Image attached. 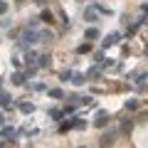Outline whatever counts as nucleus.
Instances as JSON below:
<instances>
[{
	"label": "nucleus",
	"mask_w": 148,
	"mask_h": 148,
	"mask_svg": "<svg viewBox=\"0 0 148 148\" xmlns=\"http://www.w3.org/2000/svg\"><path fill=\"white\" fill-rule=\"evenodd\" d=\"M5 10H8V3H5V0H0V15H3Z\"/></svg>",
	"instance_id": "obj_18"
},
{
	"label": "nucleus",
	"mask_w": 148,
	"mask_h": 148,
	"mask_svg": "<svg viewBox=\"0 0 148 148\" xmlns=\"http://www.w3.org/2000/svg\"><path fill=\"white\" fill-rule=\"evenodd\" d=\"M49 64V54H42V57H40V67H47Z\"/></svg>",
	"instance_id": "obj_12"
},
{
	"label": "nucleus",
	"mask_w": 148,
	"mask_h": 148,
	"mask_svg": "<svg viewBox=\"0 0 148 148\" xmlns=\"http://www.w3.org/2000/svg\"><path fill=\"white\" fill-rule=\"evenodd\" d=\"M37 37H40V35H37V32H25V37H22V40H25V42H37Z\"/></svg>",
	"instance_id": "obj_3"
},
{
	"label": "nucleus",
	"mask_w": 148,
	"mask_h": 148,
	"mask_svg": "<svg viewBox=\"0 0 148 148\" xmlns=\"http://www.w3.org/2000/svg\"><path fill=\"white\" fill-rule=\"evenodd\" d=\"M84 17H86L89 22H96V12H94V10H86V12H84Z\"/></svg>",
	"instance_id": "obj_8"
},
{
	"label": "nucleus",
	"mask_w": 148,
	"mask_h": 148,
	"mask_svg": "<svg viewBox=\"0 0 148 148\" xmlns=\"http://www.w3.org/2000/svg\"><path fill=\"white\" fill-rule=\"evenodd\" d=\"M96 37H99V30L96 27H89L86 30V40H96Z\"/></svg>",
	"instance_id": "obj_5"
},
{
	"label": "nucleus",
	"mask_w": 148,
	"mask_h": 148,
	"mask_svg": "<svg viewBox=\"0 0 148 148\" xmlns=\"http://www.w3.org/2000/svg\"><path fill=\"white\" fill-rule=\"evenodd\" d=\"M89 49H91V47H89V45H82V47H79V49H77V52H79V54H86V52H89Z\"/></svg>",
	"instance_id": "obj_15"
},
{
	"label": "nucleus",
	"mask_w": 148,
	"mask_h": 148,
	"mask_svg": "<svg viewBox=\"0 0 148 148\" xmlns=\"http://www.w3.org/2000/svg\"><path fill=\"white\" fill-rule=\"evenodd\" d=\"M131 128H133V121H131V119H126V121L121 123V131H123V133H128Z\"/></svg>",
	"instance_id": "obj_6"
},
{
	"label": "nucleus",
	"mask_w": 148,
	"mask_h": 148,
	"mask_svg": "<svg viewBox=\"0 0 148 148\" xmlns=\"http://www.w3.org/2000/svg\"><path fill=\"white\" fill-rule=\"evenodd\" d=\"M20 111H25V114H32V111H35V106H32V104H20Z\"/></svg>",
	"instance_id": "obj_9"
},
{
	"label": "nucleus",
	"mask_w": 148,
	"mask_h": 148,
	"mask_svg": "<svg viewBox=\"0 0 148 148\" xmlns=\"http://www.w3.org/2000/svg\"><path fill=\"white\" fill-rule=\"evenodd\" d=\"M49 116H52V119H62V111H59V109H52V111H49Z\"/></svg>",
	"instance_id": "obj_14"
},
{
	"label": "nucleus",
	"mask_w": 148,
	"mask_h": 148,
	"mask_svg": "<svg viewBox=\"0 0 148 148\" xmlns=\"http://www.w3.org/2000/svg\"><path fill=\"white\" fill-rule=\"evenodd\" d=\"M40 20H42V22H52V20H54V15H52V12H49V10H45Z\"/></svg>",
	"instance_id": "obj_7"
},
{
	"label": "nucleus",
	"mask_w": 148,
	"mask_h": 148,
	"mask_svg": "<svg viewBox=\"0 0 148 148\" xmlns=\"http://www.w3.org/2000/svg\"><path fill=\"white\" fill-rule=\"evenodd\" d=\"M3 123H5V116H3V114H0V126H3Z\"/></svg>",
	"instance_id": "obj_19"
},
{
	"label": "nucleus",
	"mask_w": 148,
	"mask_h": 148,
	"mask_svg": "<svg viewBox=\"0 0 148 148\" xmlns=\"http://www.w3.org/2000/svg\"><path fill=\"white\" fill-rule=\"evenodd\" d=\"M49 96L52 99H62V89H49Z\"/></svg>",
	"instance_id": "obj_10"
},
{
	"label": "nucleus",
	"mask_w": 148,
	"mask_h": 148,
	"mask_svg": "<svg viewBox=\"0 0 148 148\" xmlns=\"http://www.w3.org/2000/svg\"><path fill=\"white\" fill-rule=\"evenodd\" d=\"M109 123V114L106 111H99V116H96V126H106Z\"/></svg>",
	"instance_id": "obj_2"
},
{
	"label": "nucleus",
	"mask_w": 148,
	"mask_h": 148,
	"mask_svg": "<svg viewBox=\"0 0 148 148\" xmlns=\"http://www.w3.org/2000/svg\"><path fill=\"white\" fill-rule=\"evenodd\" d=\"M17 3H25V0H17Z\"/></svg>",
	"instance_id": "obj_20"
},
{
	"label": "nucleus",
	"mask_w": 148,
	"mask_h": 148,
	"mask_svg": "<svg viewBox=\"0 0 148 148\" xmlns=\"http://www.w3.org/2000/svg\"><path fill=\"white\" fill-rule=\"evenodd\" d=\"M3 138L10 141V138H12V128H3Z\"/></svg>",
	"instance_id": "obj_13"
},
{
	"label": "nucleus",
	"mask_w": 148,
	"mask_h": 148,
	"mask_svg": "<svg viewBox=\"0 0 148 148\" xmlns=\"http://www.w3.org/2000/svg\"><path fill=\"white\" fill-rule=\"evenodd\" d=\"M0 104H3V106H8V104H10V96H5V94H3V96H0Z\"/></svg>",
	"instance_id": "obj_17"
},
{
	"label": "nucleus",
	"mask_w": 148,
	"mask_h": 148,
	"mask_svg": "<svg viewBox=\"0 0 148 148\" xmlns=\"http://www.w3.org/2000/svg\"><path fill=\"white\" fill-rule=\"evenodd\" d=\"M114 141H116V131H106L104 136H101V146H114Z\"/></svg>",
	"instance_id": "obj_1"
},
{
	"label": "nucleus",
	"mask_w": 148,
	"mask_h": 148,
	"mask_svg": "<svg viewBox=\"0 0 148 148\" xmlns=\"http://www.w3.org/2000/svg\"><path fill=\"white\" fill-rule=\"evenodd\" d=\"M116 42H119V35H109L104 40V47H111V45H116Z\"/></svg>",
	"instance_id": "obj_4"
},
{
	"label": "nucleus",
	"mask_w": 148,
	"mask_h": 148,
	"mask_svg": "<svg viewBox=\"0 0 148 148\" xmlns=\"http://www.w3.org/2000/svg\"><path fill=\"white\" fill-rule=\"evenodd\" d=\"M72 82H74V84H84V77H82V74H77V77H74Z\"/></svg>",
	"instance_id": "obj_16"
},
{
	"label": "nucleus",
	"mask_w": 148,
	"mask_h": 148,
	"mask_svg": "<svg viewBox=\"0 0 148 148\" xmlns=\"http://www.w3.org/2000/svg\"><path fill=\"white\" fill-rule=\"evenodd\" d=\"M12 84H25V77H22V74H15V77H12Z\"/></svg>",
	"instance_id": "obj_11"
},
{
	"label": "nucleus",
	"mask_w": 148,
	"mask_h": 148,
	"mask_svg": "<svg viewBox=\"0 0 148 148\" xmlns=\"http://www.w3.org/2000/svg\"><path fill=\"white\" fill-rule=\"evenodd\" d=\"M79 148H86V146H79Z\"/></svg>",
	"instance_id": "obj_21"
}]
</instances>
